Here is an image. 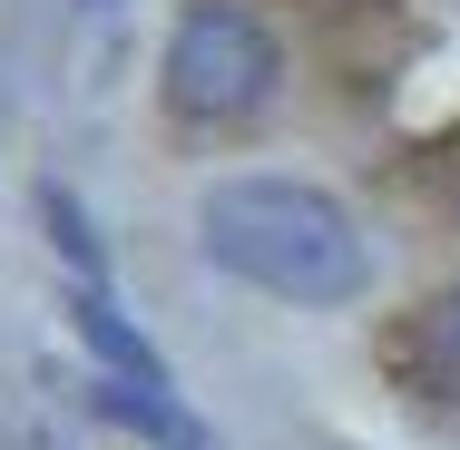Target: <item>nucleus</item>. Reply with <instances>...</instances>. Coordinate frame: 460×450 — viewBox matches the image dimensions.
Wrapping results in <instances>:
<instances>
[{
	"label": "nucleus",
	"instance_id": "obj_1",
	"mask_svg": "<svg viewBox=\"0 0 460 450\" xmlns=\"http://www.w3.org/2000/svg\"><path fill=\"white\" fill-rule=\"evenodd\" d=\"M196 235L235 284H255L275 304H353L363 294V225L343 216V196L304 177H216L196 196Z\"/></svg>",
	"mask_w": 460,
	"mask_h": 450
},
{
	"label": "nucleus",
	"instance_id": "obj_2",
	"mask_svg": "<svg viewBox=\"0 0 460 450\" xmlns=\"http://www.w3.org/2000/svg\"><path fill=\"white\" fill-rule=\"evenodd\" d=\"M275 79H284V49L265 30V10H245V0H196L167 40V108L196 128L255 118L275 98Z\"/></svg>",
	"mask_w": 460,
	"mask_h": 450
},
{
	"label": "nucleus",
	"instance_id": "obj_3",
	"mask_svg": "<svg viewBox=\"0 0 460 450\" xmlns=\"http://www.w3.org/2000/svg\"><path fill=\"white\" fill-rule=\"evenodd\" d=\"M89 401L108 421H128V431H147L157 450H206V421L186 411L177 392H157V382H89Z\"/></svg>",
	"mask_w": 460,
	"mask_h": 450
},
{
	"label": "nucleus",
	"instance_id": "obj_4",
	"mask_svg": "<svg viewBox=\"0 0 460 450\" xmlns=\"http://www.w3.org/2000/svg\"><path fill=\"white\" fill-rule=\"evenodd\" d=\"M79 343L108 362V382H157V392H167V362H157V343H147V333H137V323H128V313L98 294V284L79 294Z\"/></svg>",
	"mask_w": 460,
	"mask_h": 450
},
{
	"label": "nucleus",
	"instance_id": "obj_5",
	"mask_svg": "<svg viewBox=\"0 0 460 450\" xmlns=\"http://www.w3.org/2000/svg\"><path fill=\"white\" fill-rule=\"evenodd\" d=\"M411 362L441 372V382H460V284L441 294V304H421V323H411Z\"/></svg>",
	"mask_w": 460,
	"mask_h": 450
},
{
	"label": "nucleus",
	"instance_id": "obj_6",
	"mask_svg": "<svg viewBox=\"0 0 460 450\" xmlns=\"http://www.w3.org/2000/svg\"><path fill=\"white\" fill-rule=\"evenodd\" d=\"M40 216H49V235H59V255L79 265V284H98V235H89V216L59 196V186H40Z\"/></svg>",
	"mask_w": 460,
	"mask_h": 450
}]
</instances>
